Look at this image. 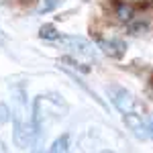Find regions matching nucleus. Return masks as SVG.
<instances>
[{"label":"nucleus","instance_id":"f257e3e1","mask_svg":"<svg viewBox=\"0 0 153 153\" xmlns=\"http://www.w3.org/2000/svg\"><path fill=\"white\" fill-rule=\"evenodd\" d=\"M12 123H14L12 139L16 143V147L27 149L29 145H33V141H35V137L39 133H37V127H35L33 108H29L25 90L21 86L12 90Z\"/></svg>","mask_w":153,"mask_h":153},{"label":"nucleus","instance_id":"f03ea898","mask_svg":"<svg viewBox=\"0 0 153 153\" xmlns=\"http://www.w3.org/2000/svg\"><path fill=\"white\" fill-rule=\"evenodd\" d=\"M68 114V104L57 94H41L33 102V117H35L37 133H45L49 125Z\"/></svg>","mask_w":153,"mask_h":153},{"label":"nucleus","instance_id":"7ed1b4c3","mask_svg":"<svg viewBox=\"0 0 153 153\" xmlns=\"http://www.w3.org/2000/svg\"><path fill=\"white\" fill-rule=\"evenodd\" d=\"M106 94L110 96L112 104L117 106L123 114H129V112H133L137 108V100L133 98V94L127 92L125 88H120V86H108L106 88Z\"/></svg>","mask_w":153,"mask_h":153},{"label":"nucleus","instance_id":"20e7f679","mask_svg":"<svg viewBox=\"0 0 153 153\" xmlns=\"http://www.w3.org/2000/svg\"><path fill=\"white\" fill-rule=\"evenodd\" d=\"M59 43L63 45L65 49H70V51H76V53H80V55H92L94 51H92V45L84 39V37H76V35H63L57 39Z\"/></svg>","mask_w":153,"mask_h":153},{"label":"nucleus","instance_id":"39448f33","mask_svg":"<svg viewBox=\"0 0 153 153\" xmlns=\"http://www.w3.org/2000/svg\"><path fill=\"white\" fill-rule=\"evenodd\" d=\"M125 125L133 131V135H135V137H139V139H147V137H149V127H147V125H143L141 114H135V112L125 114Z\"/></svg>","mask_w":153,"mask_h":153},{"label":"nucleus","instance_id":"423d86ee","mask_svg":"<svg viewBox=\"0 0 153 153\" xmlns=\"http://www.w3.org/2000/svg\"><path fill=\"white\" fill-rule=\"evenodd\" d=\"M100 49L104 51L106 55L118 59V57H123V55H125L127 45H125L123 41H118V39H110V41H100Z\"/></svg>","mask_w":153,"mask_h":153},{"label":"nucleus","instance_id":"0eeeda50","mask_svg":"<svg viewBox=\"0 0 153 153\" xmlns=\"http://www.w3.org/2000/svg\"><path fill=\"white\" fill-rule=\"evenodd\" d=\"M47 153H70V135H61L57 137L53 145L49 147Z\"/></svg>","mask_w":153,"mask_h":153},{"label":"nucleus","instance_id":"6e6552de","mask_svg":"<svg viewBox=\"0 0 153 153\" xmlns=\"http://www.w3.org/2000/svg\"><path fill=\"white\" fill-rule=\"evenodd\" d=\"M117 16L120 21H131V19L135 16V10H133L131 4H118L117 6Z\"/></svg>","mask_w":153,"mask_h":153},{"label":"nucleus","instance_id":"1a4fd4ad","mask_svg":"<svg viewBox=\"0 0 153 153\" xmlns=\"http://www.w3.org/2000/svg\"><path fill=\"white\" fill-rule=\"evenodd\" d=\"M39 35L43 37V39H59V35H57V31H55L53 25H43V27L39 29Z\"/></svg>","mask_w":153,"mask_h":153},{"label":"nucleus","instance_id":"9d476101","mask_svg":"<svg viewBox=\"0 0 153 153\" xmlns=\"http://www.w3.org/2000/svg\"><path fill=\"white\" fill-rule=\"evenodd\" d=\"M147 31H149V25L147 23H133L129 27V33H133V35H143Z\"/></svg>","mask_w":153,"mask_h":153},{"label":"nucleus","instance_id":"9b49d317","mask_svg":"<svg viewBox=\"0 0 153 153\" xmlns=\"http://www.w3.org/2000/svg\"><path fill=\"white\" fill-rule=\"evenodd\" d=\"M59 2H61V0H43V2L39 4V12H49V10H53V8H57Z\"/></svg>","mask_w":153,"mask_h":153},{"label":"nucleus","instance_id":"f8f14e48","mask_svg":"<svg viewBox=\"0 0 153 153\" xmlns=\"http://www.w3.org/2000/svg\"><path fill=\"white\" fill-rule=\"evenodd\" d=\"M0 153H6V145H4L2 141H0Z\"/></svg>","mask_w":153,"mask_h":153},{"label":"nucleus","instance_id":"ddd939ff","mask_svg":"<svg viewBox=\"0 0 153 153\" xmlns=\"http://www.w3.org/2000/svg\"><path fill=\"white\" fill-rule=\"evenodd\" d=\"M149 137H153V120L149 123Z\"/></svg>","mask_w":153,"mask_h":153},{"label":"nucleus","instance_id":"4468645a","mask_svg":"<svg viewBox=\"0 0 153 153\" xmlns=\"http://www.w3.org/2000/svg\"><path fill=\"white\" fill-rule=\"evenodd\" d=\"M100 153H114V151H110V149H104V151H100Z\"/></svg>","mask_w":153,"mask_h":153}]
</instances>
